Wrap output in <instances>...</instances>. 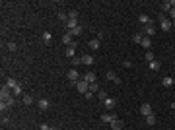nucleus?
<instances>
[{"instance_id":"30","label":"nucleus","mask_w":175,"mask_h":130,"mask_svg":"<svg viewBox=\"0 0 175 130\" xmlns=\"http://www.w3.org/2000/svg\"><path fill=\"white\" fill-rule=\"evenodd\" d=\"M14 97H18V95H21V93H24V89H21V85H18V87H14Z\"/></svg>"},{"instance_id":"33","label":"nucleus","mask_w":175,"mask_h":130,"mask_svg":"<svg viewBox=\"0 0 175 130\" xmlns=\"http://www.w3.org/2000/svg\"><path fill=\"white\" fill-rule=\"evenodd\" d=\"M72 64L80 66V64H82V56H74V58H72Z\"/></svg>"},{"instance_id":"26","label":"nucleus","mask_w":175,"mask_h":130,"mask_svg":"<svg viewBox=\"0 0 175 130\" xmlns=\"http://www.w3.org/2000/svg\"><path fill=\"white\" fill-rule=\"evenodd\" d=\"M150 70H160V60H152V62H150Z\"/></svg>"},{"instance_id":"15","label":"nucleus","mask_w":175,"mask_h":130,"mask_svg":"<svg viewBox=\"0 0 175 130\" xmlns=\"http://www.w3.org/2000/svg\"><path fill=\"white\" fill-rule=\"evenodd\" d=\"M107 80H111L113 84H121V78L117 76L115 72H107Z\"/></svg>"},{"instance_id":"35","label":"nucleus","mask_w":175,"mask_h":130,"mask_svg":"<svg viewBox=\"0 0 175 130\" xmlns=\"http://www.w3.org/2000/svg\"><path fill=\"white\" fill-rule=\"evenodd\" d=\"M6 49H8V51H16V49H18V45H16V43H8Z\"/></svg>"},{"instance_id":"10","label":"nucleus","mask_w":175,"mask_h":130,"mask_svg":"<svg viewBox=\"0 0 175 130\" xmlns=\"http://www.w3.org/2000/svg\"><path fill=\"white\" fill-rule=\"evenodd\" d=\"M74 56H76V43H74V45H70L68 47V49H66V58H74Z\"/></svg>"},{"instance_id":"27","label":"nucleus","mask_w":175,"mask_h":130,"mask_svg":"<svg viewBox=\"0 0 175 130\" xmlns=\"http://www.w3.org/2000/svg\"><path fill=\"white\" fill-rule=\"evenodd\" d=\"M97 91H99V87H97V82H95V84H90V91H88V93H91V95H95Z\"/></svg>"},{"instance_id":"38","label":"nucleus","mask_w":175,"mask_h":130,"mask_svg":"<svg viewBox=\"0 0 175 130\" xmlns=\"http://www.w3.org/2000/svg\"><path fill=\"white\" fill-rule=\"evenodd\" d=\"M6 103H8V105H10V107H14V105H16V97H12V99H8Z\"/></svg>"},{"instance_id":"9","label":"nucleus","mask_w":175,"mask_h":130,"mask_svg":"<svg viewBox=\"0 0 175 130\" xmlns=\"http://www.w3.org/2000/svg\"><path fill=\"white\" fill-rule=\"evenodd\" d=\"M173 84H175V78H173V76H165V78L162 80V85H163V87H171Z\"/></svg>"},{"instance_id":"28","label":"nucleus","mask_w":175,"mask_h":130,"mask_svg":"<svg viewBox=\"0 0 175 130\" xmlns=\"http://www.w3.org/2000/svg\"><path fill=\"white\" fill-rule=\"evenodd\" d=\"M111 118H113V115H101V122L109 124V122H111Z\"/></svg>"},{"instance_id":"17","label":"nucleus","mask_w":175,"mask_h":130,"mask_svg":"<svg viewBox=\"0 0 175 130\" xmlns=\"http://www.w3.org/2000/svg\"><path fill=\"white\" fill-rule=\"evenodd\" d=\"M99 47H101V41H99V39H91L90 41V49H91V51H97Z\"/></svg>"},{"instance_id":"3","label":"nucleus","mask_w":175,"mask_h":130,"mask_svg":"<svg viewBox=\"0 0 175 130\" xmlns=\"http://www.w3.org/2000/svg\"><path fill=\"white\" fill-rule=\"evenodd\" d=\"M171 20H167V18H165V16H160V29H162V31H169V29H171Z\"/></svg>"},{"instance_id":"16","label":"nucleus","mask_w":175,"mask_h":130,"mask_svg":"<svg viewBox=\"0 0 175 130\" xmlns=\"http://www.w3.org/2000/svg\"><path fill=\"white\" fill-rule=\"evenodd\" d=\"M138 21H140L142 25H148V23H152L150 16H146V14H140V16H138Z\"/></svg>"},{"instance_id":"2","label":"nucleus","mask_w":175,"mask_h":130,"mask_svg":"<svg viewBox=\"0 0 175 130\" xmlns=\"http://www.w3.org/2000/svg\"><path fill=\"white\" fill-rule=\"evenodd\" d=\"M76 89L82 93V95H86L88 91H90V84L86 82V80H80V82H76Z\"/></svg>"},{"instance_id":"23","label":"nucleus","mask_w":175,"mask_h":130,"mask_svg":"<svg viewBox=\"0 0 175 130\" xmlns=\"http://www.w3.org/2000/svg\"><path fill=\"white\" fill-rule=\"evenodd\" d=\"M144 58L148 60V62H152V60H156V54L152 51H146V52H144Z\"/></svg>"},{"instance_id":"37","label":"nucleus","mask_w":175,"mask_h":130,"mask_svg":"<svg viewBox=\"0 0 175 130\" xmlns=\"http://www.w3.org/2000/svg\"><path fill=\"white\" fill-rule=\"evenodd\" d=\"M68 18H78V10H70L68 12Z\"/></svg>"},{"instance_id":"8","label":"nucleus","mask_w":175,"mask_h":130,"mask_svg":"<svg viewBox=\"0 0 175 130\" xmlns=\"http://www.w3.org/2000/svg\"><path fill=\"white\" fill-rule=\"evenodd\" d=\"M144 33H146V37H152L156 33V25H154V21L152 23H148V25H144Z\"/></svg>"},{"instance_id":"34","label":"nucleus","mask_w":175,"mask_h":130,"mask_svg":"<svg viewBox=\"0 0 175 130\" xmlns=\"http://www.w3.org/2000/svg\"><path fill=\"white\" fill-rule=\"evenodd\" d=\"M58 20H62V21L66 23V21H68V16H66L64 12H58Z\"/></svg>"},{"instance_id":"4","label":"nucleus","mask_w":175,"mask_h":130,"mask_svg":"<svg viewBox=\"0 0 175 130\" xmlns=\"http://www.w3.org/2000/svg\"><path fill=\"white\" fill-rule=\"evenodd\" d=\"M68 82H72V84H76V82H80V74H78L76 68H72V70H68Z\"/></svg>"},{"instance_id":"18","label":"nucleus","mask_w":175,"mask_h":130,"mask_svg":"<svg viewBox=\"0 0 175 130\" xmlns=\"http://www.w3.org/2000/svg\"><path fill=\"white\" fill-rule=\"evenodd\" d=\"M103 105L107 107V109H113V107L117 105V101H115V99H111V97H107V99L103 101Z\"/></svg>"},{"instance_id":"22","label":"nucleus","mask_w":175,"mask_h":130,"mask_svg":"<svg viewBox=\"0 0 175 130\" xmlns=\"http://www.w3.org/2000/svg\"><path fill=\"white\" fill-rule=\"evenodd\" d=\"M41 39H43V43H47V45H49V43H51V39H53V35L49 31H45L43 35H41Z\"/></svg>"},{"instance_id":"32","label":"nucleus","mask_w":175,"mask_h":130,"mask_svg":"<svg viewBox=\"0 0 175 130\" xmlns=\"http://www.w3.org/2000/svg\"><path fill=\"white\" fill-rule=\"evenodd\" d=\"M8 109H10V105H8L6 101H0V111L4 113V111H8Z\"/></svg>"},{"instance_id":"12","label":"nucleus","mask_w":175,"mask_h":130,"mask_svg":"<svg viewBox=\"0 0 175 130\" xmlns=\"http://www.w3.org/2000/svg\"><path fill=\"white\" fill-rule=\"evenodd\" d=\"M82 64L91 66L93 64V56H91V54H82Z\"/></svg>"},{"instance_id":"24","label":"nucleus","mask_w":175,"mask_h":130,"mask_svg":"<svg viewBox=\"0 0 175 130\" xmlns=\"http://www.w3.org/2000/svg\"><path fill=\"white\" fill-rule=\"evenodd\" d=\"M162 10H163V12H171V2H169V0L162 2Z\"/></svg>"},{"instance_id":"1","label":"nucleus","mask_w":175,"mask_h":130,"mask_svg":"<svg viewBox=\"0 0 175 130\" xmlns=\"http://www.w3.org/2000/svg\"><path fill=\"white\" fill-rule=\"evenodd\" d=\"M12 97H14V91L4 84L2 85V89H0V99H2V101H8V99H12Z\"/></svg>"},{"instance_id":"19","label":"nucleus","mask_w":175,"mask_h":130,"mask_svg":"<svg viewBox=\"0 0 175 130\" xmlns=\"http://www.w3.org/2000/svg\"><path fill=\"white\" fill-rule=\"evenodd\" d=\"M142 39H144V33H134V35H132V43H138V45H140Z\"/></svg>"},{"instance_id":"11","label":"nucleus","mask_w":175,"mask_h":130,"mask_svg":"<svg viewBox=\"0 0 175 130\" xmlns=\"http://www.w3.org/2000/svg\"><path fill=\"white\" fill-rule=\"evenodd\" d=\"M62 43H64V45H68V47L74 45V41H72V33H70V31H66L64 35H62Z\"/></svg>"},{"instance_id":"6","label":"nucleus","mask_w":175,"mask_h":130,"mask_svg":"<svg viewBox=\"0 0 175 130\" xmlns=\"http://www.w3.org/2000/svg\"><path fill=\"white\" fill-rule=\"evenodd\" d=\"M82 80H86L88 84H95V82H97V76L93 74V72H86V74H84V78H82Z\"/></svg>"},{"instance_id":"41","label":"nucleus","mask_w":175,"mask_h":130,"mask_svg":"<svg viewBox=\"0 0 175 130\" xmlns=\"http://www.w3.org/2000/svg\"><path fill=\"white\" fill-rule=\"evenodd\" d=\"M171 25H173V27H175V20H171Z\"/></svg>"},{"instance_id":"7","label":"nucleus","mask_w":175,"mask_h":130,"mask_svg":"<svg viewBox=\"0 0 175 130\" xmlns=\"http://www.w3.org/2000/svg\"><path fill=\"white\" fill-rule=\"evenodd\" d=\"M49 105H51V101H49V99H45V97H43V99H37V107L41 111H47V109H49Z\"/></svg>"},{"instance_id":"31","label":"nucleus","mask_w":175,"mask_h":130,"mask_svg":"<svg viewBox=\"0 0 175 130\" xmlns=\"http://www.w3.org/2000/svg\"><path fill=\"white\" fill-rule=\"evenodd\" d=\"M97 99H101V101H105V99H107V93H105L103 89H99V91H97Z\"/></svg>"},{"instance_id":"25","label":"nucleus","mask_w":175,"mask_h":130,"mask_svg":"<svg viewBox=\"0 0 175 130\" xmlns=\"http://www.w3.org/2000/svg\"><path fill=\"white\" fill-rule=\"evenodd\" d=\"M70 33H72V37H78V35H82V25H78V27H74V29H70Z\"/></svg>"},{"instance_id":"21","label":"nucleus","mask_w":175,"mask_h":130,"mask_svg":"<svg viewBox=\"0 0 175 130\" xmlns=\"http://www.w3.org/2000/svg\"><path fill=\"white\" fill-rule=\"evenodd\" d=\"M146 124H148V126H154V124H156V115H154V113L146 117Z\"/></svg>"},{"instance_id":"36","label":"nucleus","mask_w":175,"mask_h":130,"mask_svg":"<svg viewBox=\"0 0 175 130\" xmlns=\"http://www.w3.org/2000/svg\"><path fill=\"white\" fill-rule=\"evenodd\" d=\"M39 130H55V128H53V126H49V124H45V122H43L41 126H39Z\"/></svg>"},{"instance_id":"5","label":"nucleus","mask_w":175,"mask_h":130,"mask_svg":"<svg viewBox=\"0 0 175 130\" xmlns=\"http://www.w3.org/2000/svg\"><path fill=\"white\" fill-rule=\"evenodd\" d=\"M111 128H113V130H121V128H123V120H121V118H117L115 117V115H113V118H111Z\"/></svg>"},{"instance_id":"29","label":"nucleus","mask_w":175,"mask_h":130,"mask_svg":"<svg viewBox=\"0 0 175 130\" xmlns=\"http://www.w3.org/2000/svg\"><path fill=\"white\" fill-rule=\"evenodd\" d=\"M21 99H24V103H26V105H33V97H31V95H24Z\"/></svg>"},{"instance_id":"42","label":"nucleus","mask_w":175,"mask_h":130,"mask_svg":"<svg viewBox=\"0 0 175 130\" xmlns=\"http://www.w3.org/2000/svg\"><path fill=\"white\" fill-rule=\"evenodd\" d=\"M171 107H173V109H175V103H171Z\"/></svg>"},{"instance_id":"20","label":"nucleus","mask_w":175,"mask_h":130,"mask_svg":"<svg viewBox=\"0 0 175 130\" xmlns=\"http://www.w3.org/2000/svg\"><path fill=\"white\" fill-rule=\"evenodd\" d=\"M6 85H8V87H10V89H14V87H18V82H16V78H8L6 80Z\"/></svg>"},{"instance_id":"39","label":"nucleus","mask_w":175,"mask_h":130,"mask_svg":"<svg viewBox=\"0 0 175 130\" xmlns=\"http://www.w3.org/2000/svg\"><path fill=\"white\" fill-rule=\"evenodd\" d=\"M169 16H171V20H175V8H171V12H169Z\"/></svg>"},{"instance_id":"13","label":"nucleus","mask_w":175,"mask_h":130,"mask_svg":"<svg viewBox=\"0 0 175 130\" xmlns=\"http://www.w3.org/2000/svg\"><path fill=\"white\" fill-rule=\"evenodd\" d=\"M140 113H142L144 117H148V115H152V107H150L148 103H142V107H140Z\"/></svg>"},{"instance_id":"14","label":"nucleus","mask_w":175,"mask_h":130,"mask_svg":"<svg viewBox=\"0 0 175 130\" xmlns=\"http://www.w3.org/2000/svg\"><path fill=\"white\" fill-rule=\"evenodd\" d=\"M140 45H142V49H144V51H150V47H152V39L144 35V39H142V43H140Z\"/></svg>"},{"instance_id":"40","label":"nucleus","mask_w":175,"mask_h":130,"mask_svg":"<svg viewBox=\"0 0 175 130\" xmlns=\"http://www.w3.org/2000/svg\"><path fill=\"white\" fill-rule=\"evenodd\" d=\"M169 2H171V8H175V0H169Z\"/></svg>"}]
</instances>
